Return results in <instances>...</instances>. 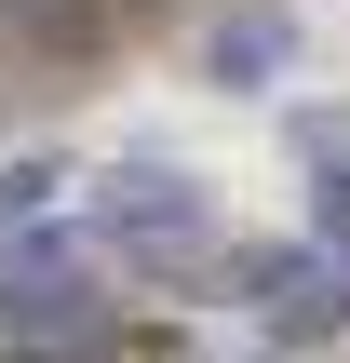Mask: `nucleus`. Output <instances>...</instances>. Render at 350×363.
Segmentation results:
<instances>
[{"label": "nucleus", "mask_w": 350, "mask_h": 363, "mask_svg": "<svg viewBox=\"0 0 350 363\" xmlns=\"http://www.w3.org/2000/svg\"><path fill=\"white\" fill-rule=\"evenodd\" d=\"M270 67H297V27H283V13H229L216 54H202V81H243V94H256Z\"/></svg>", "instance_id": "f257e3e1"}]
</instances>
